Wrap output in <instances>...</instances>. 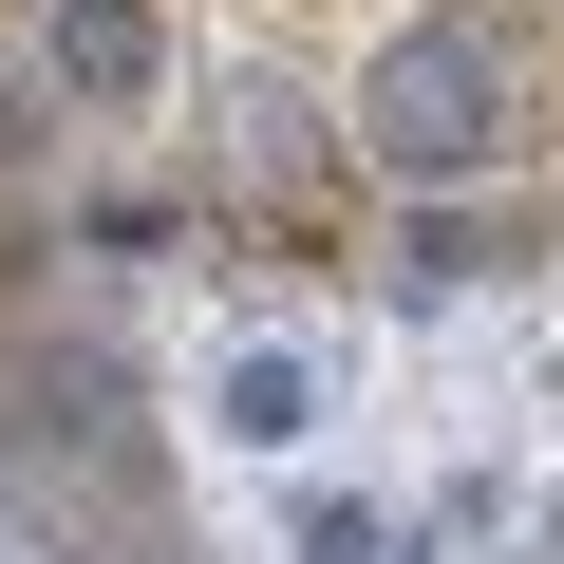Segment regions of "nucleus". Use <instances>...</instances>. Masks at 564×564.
I'll list each match as a JSON object with an SVG mask.
<instances>
[{"mask_svg": "<svg viewBox=\"0 0 564 564\" xmlns=\"http://www.w3.org/2000/svg\"><path fill=\"white\" fill-rule=\"evenodd\" d=\"M358 151H377L395 188L452 207V188L508 151V39H470L452 0H433V20H395V39L358 57Z\"/></svg>", "mask_w": 564, "mask_h": 564, "instance_id": "nucleus-1", "label": "nucleus"}, {"mask_svg": "<svg viewBox=\"0 0 564 564\" xmlns=\"http://www.w3.org/2000/svg\"><path fill=\"white\" fill-rule=\"evenodd\" d=\"M39 95H76V113L170 95V20L151 0H39Z\"/></svg>", "mask_w": 564, "mask_h": 564, "instance_id": "nucleus-2", "label": "nucleus"}, {"mask_svg": "<svg viewBox=\"0 0 564 564\" xmlns=\"http://www.w3.org/2000/svg\"><path fill=\"white\" fill-rule=\"evenodd\" d=\"M302 414H321V377H302V358H245V377H226V433H263V452L302 433Z\"/></svg>", "mask_w": 564, "mask_h": 564, "instance_id": "nucleus-3", "label": "nucleus"}, {"mask_svg": "<svg viewBox=\"0 0 564 564\" xmlns=\"http://www.w3.org/2000/svg\"><path fill=\"white\" fill-rule=\"evenodd\" d=\"M470 263H508V226H489V207H433V226H414V263H395V282H470Z\"/></svg>", "mask_w": 564, "mask_h": 564, "instance_id": "nucleus-4", "label": "nucleus"}]
</instances>
